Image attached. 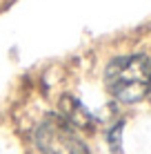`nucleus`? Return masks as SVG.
Returning <instances> with one entry per match:
<instances>
[{
	"label": "nucleus",
	"instance_id": "obj_2",
	"mask_svg": "<svg viewBox=\"0 0 151 154\" xmlns=\"http://www.w3.org/2000/svg\"><path fill=\"white\" fill-rule=\"evenodd\" d=\"M33 141L42 154H89L85 141L78 136L60 114H49L33 132Z\"/></svg>",
	"mask_w": 151,
	"mask_h": 154
},
{
	"label": "nucleus",
	"instance_id": "obj_1",
	"mask_svg": "<svg viewBox=\"0 0 151 154\" xmlns=\"http://www.w3.org/2000/svg\"><path fill=\"white\" fill-rule=\"evenodd\" d=\"M107 92L120 103H138L151 87V58L147 54H129L113 58L105 72Z\"/></svg>",
	"mask_w": 151,
	"mask_h": 154
},
{
	"label": "nucleus",
	"instance_id": "obj_3",
	"mask_svg": "<svg viewBox=\"0 0 151 154\" xmlns=\"http://www.w3.org/2000/svg\"><path fill=\"white\" fill-rule=\"evenodd\" d=\"M58 107H60V116H62V119H65L71 127H74V130H87V132L96 130L98 119H96V116H93L78 98H74V96H62Z\"/></svg>",
	"mask_w": 151,
	"mask_h": 154
},
{
	"label": "nucleus",
	"instance_id": "obj_4",
	"mask_svg": "<svg viewBox=\"0 0 151 154\" xmlns=\"http://www.w3.org/2000/svg\"><path fill=\"white\" fill-rule=\"evenodd\" d=\"M120 130H122V121L109 132V145H111L113 154H120Z\"/></svg>",
	"mask_w": 151,
	"mask_h": 154
},
{
	"label": "nucleus",
	"instance_id": "obj_5",
	"mask_svg": "<svg viewBox=\"0 0 151 154\" xmlns=\"http://www.w3.org/2000/svg\"><path fill=\"white\" fill-rule=\"evenodd\" d=\"M149 96H151V87H149Z\"/></svg>",
	"mask_w": 151,
	"mask_h": 154
}]
</instances>
